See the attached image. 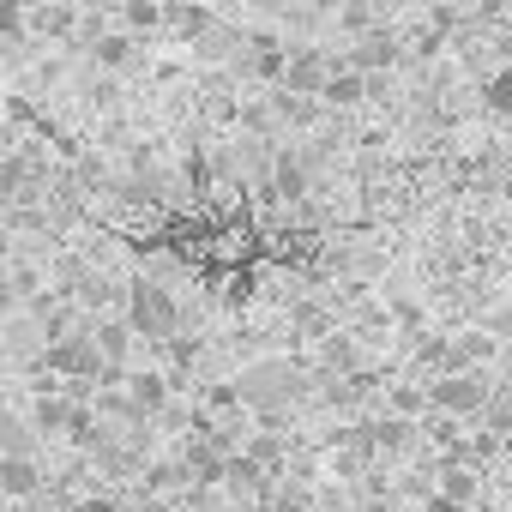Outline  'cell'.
<instances>
[{
  "label": "cell",
  "instance_id": "6da1fadb",
  "mask_svg": "<svg viewBox=\"0 0 512 512\" xmlns=\"http://www.w3.org/2000/svg\"><path fill=\"white\" fill-rule=\"evenodd\" d=\"M494 368L488 374H446V380H422V392H428V416H446V422H476L482 416V404H488V392H494Z\"/></svg>",
  "mask_w": 512,
  "mask_h": 512
},
{
  "label": "cell",
  "instance_id": "7a4b0ae2",
  "mask_svg": "<svg viewBox=\"0 0 512 512\" xmlns=\"http://www.w3.org/2000/svg\"><path fill=\"white\" fill-rule=\"evenodd\" d=\"M133 338H151V344H169L175 332H181V308H175V296L163 290V284H151V278H139L133 290H127V320H121Z\"/></svg>",
  "mask_w": 512,
  "mask_h": 512
},
{
  "label": "cell",
  "instance_id": "3957f363",
  "mask_svg": "<svg viewBox=\"0 0 512 512\" xmlns=\"http://www.w3.org/2000/svg\"><path fill=\"white\" fill-rule=\"evenodd\" d=\"M332 67H338V49H326V43H290L278 91H290V97H314V103H320V85L332 79Z\"/></svg>",
  "mask_w": 512,
  "mask_h": 512
},
{
  "label": "cell",
  "instance_id": "277c9868",
  "mask_svg": "<svg viewBox=\"0 0 512 512\" xmlns=\"http://www.w3.org/2000/svg\"><path fill=\"white\" fill-rule=\"evenodd\" d=\"M49 374H61L67 386H91V380H103L109 368H103V356H97L91 338H55V344H49Z\"/></svg>",
  "mask_w": 512,
  "mask_h": 512
},
{
  "label": "cell",
  "instance_id": "5b68a950",
  "mask_svg": "<svg viewBox=\"0 0 512 512\" xmlns=\"http://www.w3.org/2000/svg\"><path fill=\"white\" fill-rule=\"evenodd\" d=\"M241 49H247V55H241V67H247L253 79H266V85H278V79H284V55H290V37H278V31H253Z\"/></svg>",
  "mask_w": 512,
  "mask_h": 512
},
{
  "label": "cell",
  "instance_id": "8992f818",
  "mask_svg": "<svg viewBox=\"0 0 512 512\" xmlns=\"http://www.w3.org/2000/svg\"><path fill=\"white\" fill-rule=\"evenodd\" d=\"M223 488H229L235 500H253V506H260V500L272 494V476L253 464L247 452H229V458H223Z\"/></svg>",
  "mask_w": 512,
  "mask_h": 512
},
{
  "label": "cell",
  "instance_id": "52a82bcc",
  "mask_svg": "<svg viewBox=\"0 0 512 512\" xmlns=\"http://www.w3.org/2000/svg\"><path fill=\"white\" fill-rule=\"evenodd\" d=\"M380 416L422 422V416H428V392H422V380H416V374H404V380H386V386H380Z\"/></svg>",
  "mask_w": 512,
  "mask_h": 512
},
{
  "label": "cell",
  "instance_id": "ba28073f",
  "mask_svg": "<svg viewBox=\"0 0 512 512\" xmlns=\"http://www.w3.org/2000/svg\"><path fill=\"white\" fill-rule=\"evenodd\" d=\"M434 494H440V500H452L458 512H470V506L488 494V476H476V470H458V464H446V458H440V470H434Z\"/></svg>",
  "mask_w": 512,
  "mask_h": 512
},
{
  "label": "cell",
  "instance_id": "9c48e42d",
  "mask_svg": "<svg viewBox=\"0 0 512 512\" xmlns=\"http://www.w3.org/2000/svg\"><path fill=\"white\" fill-rule=\"evenodd\" d=\"M476 103H482V115H494V121H512V61H500V67H488V73H482V85H476Z\"/></svg>",
  "mask_w": 512,
  "mask_h": 512
},
{
  "label": "cell",
  "instance_id": "30bf717a",
  "mask_svg": "<svg viewBox=\"0 0 512 512\" xmlns=\"http://www.w3.org/2000/svg\"><path fill=\"white\" fill-rule=\"evenodd\" d=\"M266 115H272L278 127H302V133L326 121V109H320L314 97H290V91H278V97H266Z\"/></svg>",
  "mask_w": 512,
  "mask_h": 512
},
{
  "label": "cell",
  "instance_id": "8fae6325",
  "mask_svg": "<svg viewBox=\"0 0 512 512\" xmlns=\"http://www.w3.org/2000/svg\"><path fill=\"white\" fill-rule=\"evenodd\" d=\"M169 392H175V386H169V374H163V368H139V374H127V404H133V410H145V416H151V410H163V404H169Z\"/></svg>",
  "mask_w": 512,
  "mask_h": 512
},
{
  "label": "cell",
  "instance_id": "7c38bea8",
  "mask_svg": "<svg viewBox=\"0 0 512 512\" xmlns=\"http://www.w3.org/2000/svg\"><path fill=\"white\" fill-rule=\"evenodd\" d=\"M326 25H332L338 37L362 43L368 31H380V25H386V13H380V7H362V0H350V7H332V13H326Z\"/></svg>",
  "mask_w": 512,
  "mask_h": 512
},
{
  "label": "cell",
  "instance_id": "4fadbf2b",
  "mask_svg": "<svg viewBox=\"0 0 512 512\" xmlns=\"http://www.w3.org/2000/svg\"><path fill=\"white\" fill-rule=\"evenodd\" d=\"M163 31H175V37H211L217 13H205V7H163Z\"/></svg>",
  "mask_w": 512,
  "mask_h": 512
},
{
  "label": "cell",
  "instance_id": "5bb4252c",
  "mask_svg": "<svg viewBox=\"0 0 512 512\" xmlns=\"http://www.w3.org/2000/svg\"><path fill=\"white\" fill-rule=\"evenodd\" d=\"M25 31H43V37H73L79 31V7H31V25Z\"/></svg>",
  "mask_w": 512,
  "mask_h": 512
},
{
  "label": "cell",
  "instance_id": "9a60e30c",
  "mask_svg": "<svg viewBox=\"0 0 512 512\" xmlns=\"http://www.w3.org/2000/svg\"><path fill=\"white\" fill-rule=\"evenodd\" d=\"M67 416H73V398H67V392H49V398H37L31 428H43V434H67Z\"/></svg>",
  "mask_w": 512,
  "mask_h": 512
},
{
  "label": "cell",
  "instance_id": "2e32d148",
  "mask_svg": "<svg viewBox=\"0 0 512 512\" xmlns=\"http://www.w3.org/2000/svg\"><path fill=\"white\" fill-rule=\"evenodd\" d=\"M91 55H97V67H127V61L139 55V43H133L127 31H103V37L91 43Z\"/></svg>",
  "mask_w": 512,
  "mask_h": 512
},
{
  "label": "cell",
  "instance_id": "e0dca14e",
  "mask_svg": "<svg viewBox=\"0 0 512 512\" xmlns=\"http://www.w3.org/2000/svg\"><path fill=\"white\" fill-rule=\"evenodd\" d=\"M37 482H43V470L31 464V458H7V470H0V494H37Z\"/></svg>",
  "mask_w": 512,
  "mask_h": 512
},
{
  "label": "cell",
  "instance_id": "ac0fdd59",
  "mask_svg": "<svg viewBox=\"0 0 512 512\" xmlns=\"http://www.w3.org/2000/svg\"><path fill=\"white\" fill-rule=\"evenodd\" d=\"M121 31L133 37V31H163V7L157 0H127L121 7Z\"/></svg>",
  "mask_w": 512,
  "mask_h": 512
},
{
  "label": "cell",
  "instance_id": "d6986e66",
  "mask_svg": "<svg viewBox=\"0 0 512 512\" xmlns=\"http://www.w3.org/2000/svg\"><path fill=\"white\" fill-rule=\"evenodd\" d=\"M0 458H31V428L19 416H0Z\"/></svg>",
  "mask_w": 512,
  "mask_h": 512
},
{
  "label": "cell",
  "instance_id": "ffe728a7",
  "mask_svg": "<svg viewBox=\"0 0 512 512\" xmlns=\"http://www.w3.org/2000/svg\"><path fill=\"white\" fill-rule=\"evenodd\" d=\"M25 25H31L25 0H0V37H25Z\"/></svg>",
  "mask_w": 512,
  "mask_h": 512
},
{
  "label": "cell",
  "instance_id": "44dd1931",
  "mask_svg": "<svg viewBox=\"0 0 512 512\" xmlns=\"http://www.w3.org/2000/svg\"><path fill=\"white\" fill-rule=\"evenodd\" d=\"M253 284H260V278H253V266H235L223 278V302H253Z\"/></svg>",
  "mask_w": 512,
  "mask_h": 512
},
{
  "label": "cell",
  "instance_id": "7402d4cb",
  "mask_svg": "<svg viewBox=\"0 0 512 512\" xmlns=\"http://www.w3.org/2000/svg\"><path fill=\"white\" fill-rule=\"evenodd\" d=\"M73 512H121V500H109V494H85V500H73Z\"/></svg>",
  "mask_w": 512,
  "mask_h": 512
},
{
  "label": "cell",
  "instance_id": "603a6c76",
  "mask_svg": "<svg viewBox=\"0 0 512 512\" xmlns=\"http://www.w3.org/2000/svg\"><path fill=\"white\" fill-rule=\"evenodd\" d=\"M145 512H175V506H169V500H151V506H145Z\"/></svg>",
  "mask_w": 512,
  "mask_h": 512
},
{
  "label": "cell",
  "instance_id": "cb8c5ba5",
  "mask_svg": "<svg viewBox=\"0 0 512 512\" xmlns=\"http://www.w3.org/2000/svg\"><path fill=\"white\" fill-rule=\"evenodd\" d=\"M0 470H7V458H0Z\"/></svg>",
  "mask_w": 512,
  "mask_h": 512
}]
</instances>
